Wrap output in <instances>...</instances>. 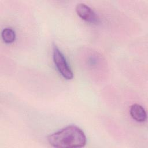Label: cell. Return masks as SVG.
I'll use <instances>...</instances> for the list:
<instances>
[{"instance_id":"obj_1","label":"cell","mask_w":148,"mask_h":148,"mask_svg":"<svg viewBox=\"0 0 148 148\" xmlns=\"http://www.w3.org/2000/svg\"><path fill=\"white\" fill-rule=\"evenodd\" d=\"M49 143L57 148L84 147L87 142L84 132L78 127L71 125L47 136Z\"/></svg>"},{"instance_id":"obj_2","label":"cell","mask_w":148,"mask_h":148,"mask_svg":"<svg viewBox=\"0 0 148 148\" xmlns=\"http://www.w3.org/2000/svg\"><path fill=\"white\" fill-rule=\"evenodd\" d=\"M53 57L54 64L61 76L66 80H71L73 77V73L65 57L56 45L53 46Z\"/></svg>"},{"instance_id":"obj_3","label":"cell","mask_w":148,"mask_h":148,"mask_svg":"<svg viewBox=\"0 0 148 148\" xmlns=\"http://www.w3.org/2000/svg\"><path fill=\"white\" fill-rule=\"evenodd\" d=\"M76 12L77 15L83 20L91 24H97L99 18L97 13L87 5L80 3L76 6Z\"/></svg>"},{"instance_id":"obj_4","label":"cell","mask_w":148,"mask_h":148,"mask_svg":"<svg viewBox=\"0 0 148 148\" xmlns=\"http://www.w3.org/2000/svg\"><path fill=\"white\" fill-rule=\"evenodd\" d=\"M130 113L132 118L137 122L143 123L147 119V114L143 107L138 103L131 106Z\"/></svg>"},{"instance_id":"obj_5","label":"cell","mask_w":148,"mask_h":148,"mask_svg":"<svg viewBox=\"0 0 148 148\" xmlns=\"http://www.w3.org/2000/svg\"><path fill=\"white\" fill-rule=\"evenodd\" d=\"M1 35L2 38L5 43H12L16 39L15 32L10 28H6L3 29Z\"/></svg>"}]
</instances>
